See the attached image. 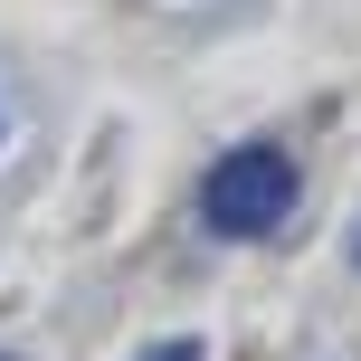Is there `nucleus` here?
<instances>
[{
    "instance_id": "nucleus-1",
    "label": "nucleus",
    "mask_w": 361,
    "mask_h": 361,
    "mask_svg": "<svg viewBox=\"0 0 361 361\" xmlns=\"http://www.w3.org/2000/svg\"><path fill=\"white\" fill-rule=\"evenodd\" d=\"M286 209H295V162L276 143H238L228 162L200 180L209 238H267V228H286Z\"/></svg>"
},
{
    "instance_id": "nucleus-2",
    "label": "nucleus",
    "mask_w": 361,
    "mask_h": 361,
    "mask_svg": "<svg viewBox=\"0 0 361 361\" xmlns=\"http://www.w3.org/2000/svg\"><path fill=\"white\" fill-rule=\"evenodd\" d=\"M143 361H200V343H152Z\"/></svg>"
}]
</instances>
